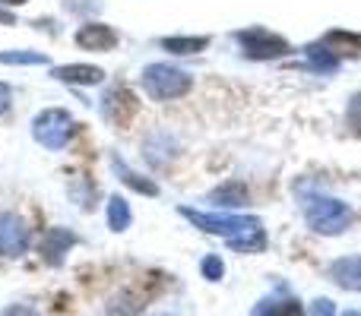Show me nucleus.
<instances>
[{"label": "nucleus", "mask_w": 361, "mask_h": 316, "mask_svg": "<svg viewBox=\"0 0 361 316\" xmlns=\"http://www.w3.org/2000/svg\"><path fill=\"white\" fill-rule=\"evenodd\" d=\"M180 215H187L197 228L209 231V234H222V237H235L241 231L260 228L257 218H235V215H206V212H193V209H180Z\"/></svg>", "instance_id": "nucleus-5"}, {"label": "nucleus", "mask_w": 361, "mask_h": 316, "mask_svg": "<svg viewBox=\"0 0 361 316\" xmlns=\"http://www.w3.org/2000/svg\"><path fill=\"white\" fill-rule=\"evenodd\" d=\"M212 203L216 206H225V209H235V206H247L250 193L247 187L241 184V180H228V184H222L219 190H212Z\"/></svg>", "instance_id": "nucleus-13"}, {"label": "nucleus", "mask_w": 361, "mask_h": 316, "mask_svg": "<svg viewBox=\"0 0 361 316\" xmlns=\"http://www.w3.org/2000/svg\"><path fill=\"white\" fill-rule=\"evenodd\" d=\"M352 222V212L339 199H311L307 203V225L317 234H343Z\"/></svg>", "instance_id": "nucleus-2"}, {"label": "nucleus", "mask_w": 361, "mask_h": 316, "mask_svg": "<svg viewBox=\"0 0 361 316\" xmlns=\"http://www.w3.org/2000/svg\"><path fill=\"white\" fill-rule=\"evenodd\" d=\"M143 89L149 99L156 101H171L190 92V76L184 70H175L169 63H149L143 70Z\"/></svg>", "instance_id": "nucleus-1"}, {"label": "nucleus", "mask_w": 361, "mask_h": 316, "mask_svg": "<svg viewBox=\"0 0 361 316\" xmlns=\"http://www.w3.org/2000/svg\"><path fill=\"white\" fill-rule=\"evenodd\" d=\"M137 111H140V101L127 86H118V89H111V92L105 95V114H108L111 124L127 127L133 118H137Z\"/></svg>", "instance_id": "nucleus-7"}, {"label": "nucleus", "mask_w": 361, "mask_h": 316, "mask_svg": "<svg viewBox=\"0 0 361 316\" xmlns=\"http://www.w3.org/2000/svg\"><path fill=\"white\" fill-rule=\"evenodd\" d=\"M4 316H38V313L25 304H16V307H10V310H4Z\"/></svg>", "instance_id": "nucleus-23"}, {"label": "nucleus", "mask_w": 361, "mask_h": 316, "mask_svg": "<svg viewBox=\"0 0 361 316\" xmlns=\"http://www.w3.org/2000/svg\"><path fill=\"white\" fill-rule=\"evenodd\" d=\"M209 44V38L200 35V38H162V48L171 51V54H197Z\"/></svg>", "instance_id": "nucleus-17"}, {"label": "nucleus", "mask_w": 361, "mask_h": 316, "mask_svg": "<svg viewBox=\"0 0 361 316\" xmlns=\"http://www.w3.org/2000/svg\"><path fill=\"white\" fill-rule=\"evenodd\" d=\"M54 80L70 82V86H99L105 80V70L92 67V63H63V67H54Z\"/></svg>", "instance_id": "nucleus-10"}, {"label": "nucleus", "mask_w": 361, "mask_h": 316, "mask_svg": "<svg viewBox=\"0 0 361 316\" xmlns=\"http://www.w3.org/2000/svg\"><path fill=\"white\" fill-rule=\"evenodd\" d=\"M314 48H324V54L330 57H345V54H358L361 51V35H352V32H343V29H333L320 38V44Z\"/></svg>", "instance_id": "nucleus-11"}, {"label": "nucleus", "mask_w": 361, "mask_h": 316, "mask_svg": "<svg viewBox=\"0 0 361 316\" xmlns=\"http://www.w3.org/2000/svg\"><path fill=\"white\" fill-rule=\"evenodd\" d=\"M6 108H10V86H4V82H0V114H4Z\"/></svg>", "instance_id": "nucleus-24"}, {"label": "nucleus", "mask_w": 361, "mask_h": 316, "mask_svg": "<svg viewBox=\"0 0 361 316\" xmlns=\"http://www.w3.org/2000/svg\"><path fill=\"white\" fill-rule=\"evenodd\" d=\"M349 130L355 137H361V92L352 95V101H349Z\"/></svg>", "instance_id": "nucleus-21"}, {"label": "nucleus", "mask_w": 361, "mask_h": 316, "mask_svg": "<svg viewBox=\"0 0 361 316\" xmlns=\"http://www.w3.org/2000/svg\"><path fill=\"white\" fill-rule=\"evenodd\" d=\"M29 250V228L16 215H0V256H23Z\"/></svg>", "instance_id": "nucleus-6"}, {"label": "nucleus", "mask_w": 361, "mask_h": 316, "mask_svg": "<svg viewBox=\"0 0 361 316\" xmlns=\"http://www.w3.org/2000/svg\"><path fill=\"white\" fill-rule=\"evenodd\" d=\"M0 63H48V57L35 54V51H4Z\"/></svg>", "instance_id": "nucleus-19"}, {"label": "nucleus", "mask_w": 361, "mask_h": 316, "mask_svg": "<svg viewBox=\"0 0 361 316\" xmlns=\"http://www.w3.org/2000/svg\"><path fill=\"white\" fill-rule=\"evenodd\" d=\"M108 228L111 231L130 228V209H127V203L121 196H111V203H108Z\"/></svg>", "instance_id": "nucleus-18"}, {"label": "nucleus", "mask_w": 361, "mask_h": 316, "mask_svg": "<svg viewBox=\"0 0 361 316\" xmlns=\"http://www.w3.org/2000/svg\"><path fill=\"white\" fill-rule=\"evenodd\" d=\"M200 269H203V279H209V282H219L225 275V266L219 256H206V260L200 263Z\"/></svg>", "instance_id": "nucleus-20"}, {"label": "nucleus", "mask_w": 361, "mask_h": 316, "mask_svg": "<svg viewBox=\"0 0 361 316\" xmlns=\"http://www.w3.org/2000/svg\"><path fill=\"white\" fill-rule=\"evenodd\" d=\"M345 316H361V313H355V310H352V313H345Z\"/></svg>", "instance_id": "nucleus-27"}, {"label": "nucleus", "mask_w": 361, "mask_h": 316, "mask_svg": "<svg viewBox=\"0 0 361 316\" xmlns=\"http://www.w3.org/2000/svg\"><path fill=\"white\" fill-rule=\"evenodd\" d=\"M330 279L345 291H361V256H343L330 266Z\"/></svg>", "instance_id": "nucleus-12"}, {"label": "nucleus", "mask_w": 361, "mask_h": 316, "mask_svg": "<svg viewBox=\"0 0 361 316\" xmlns=\"http://www.w3.org/2000/svg\"><path fill=\"white\" fill-rule=\"evenodd\" d=\"M311 316H336V307H333V301L320 298V301H314V307H311Z\"/></svg>", "instance_id": "nucleus-22"}, {"label": "nucleus", "mask_w": 361, "mask_h": 316, "mask_svg": "<svg viewBox=\"0 0 361 316\" xmlns=\"http://www.w3.org/2000/svg\"><path fill=\"white\" fill-rule=\"evenodd\" d=\"M76 44L102 54V51L118 48V32L105 23H86V25H80V32H76Z\"/></svg>", "instance_id": "nucleus-9"}, {"label": "nucleus", "mask_w": 361, "mask_h": 316, "mask_svg": "<svg viewBox=\"0 0 361 316\" xmlns=\"http://www.w3.org/2000/svg\"><path fill=\"white\" fill-rule=\"evenodd\" d=\"M114 168H118V171H121V180H124L127 187H133V190H137V193H143V196H156V193H159V187L152 184V180H146V177H140V174H133L130 168L124 165V161H118V158H114Z\"/></svg>", "instance_id": "nucleus-16"}, {"label": "nucleus", "mask_w": 361, "mask_h": 316, "mask_svg": "<svg viewBox=\"0 0 361 316\" xmlns=\"http://www.w3.org/2000/svg\"><path fill=\"white\" fill-rule=\"evenodd\" d=\"M76 244V234L70 228H48L42 234V244H38V250H42V260L48 263V266H61L63 256L70 253V247Z\"/></svg>", "instance_id": "nucleus-8"}, {"label": "nucleus", "mask_w": 361, "mask_h": 316, "mask_svg": "<svg viewBox=\"0 0 361 316\" xmlns=\"http://www.w3.org/2000/svg\"><path fill=\"white\" fill-rule=\"evenodd\" d=\"M228 247H231V250H238V253H257V250L267 247V234H263V228L241 231V234L228 237Z\"/></svg>", "instance_id": "nucleus-14"}, {"label": "nucleus", "mask_w": 361, "mask_h": 316, "mask_svg": "<svg viewBox=\"0 0 361 316\" xmlns=\"http://www.w3.org/2000/svg\"><path fill=\"white\" fill-rule=\"evenodd\" d=\"M254 316H305L301 304L295 298H282V301H263L254 310Z\"/></svg>", "instance_id": "nucleus-15"}, {"label": "nucleus", "mask_w": 361, "mask_h": 316, "mask_svg": "<svg viewBox=\"0 0 361 316\" xmlns=\"http://www.w3.org/2000/svg\"><path fill=\"white\" fill-rule=\"evenodd\" d=\"M0 4H6V6H19V4H25V0H0Z\"/></svg>", "instance_id": "nucleus-26"}, {"label": "nucleus", "mask_w": 361, "mask_h": 316, "mask_svg": "<svg viewBox=\"0 0 361 316\" xmlns=\"http://www.w3.org/2000/svg\"><path fill=\"white\" fill-rule=\"evenodd\" d=\"M235 38L241 42L244 54L250 57V61H273V57H282L288 54V42L282 35H273L269 29H263V25H250V29H241L235 32Z\"/></svg>", "instance_id": "nucleus-3"}, {"label": "nucleus", "mask_w": 361, "mask_h": 316, "mask_svg": "<svg viewBox=\"0 0 361 316\" xmlns=\"http://www.w3.org/2000/svg\"><path fill=\"white\" fill-rule=\"evenodd\" d=\"M32 133H35V139L42 146H48V149H63V146L70 143V137L76 133V124L70 120L67 111H57V108H51V111H42L35 118V124H32Z\"/></svg>", "instance_id": "nucleus-4"}, {"label": "nucleus", "mask_w": 361, "mask_h": 316, "mask_svg": "<svg viewBox=\"0 0 361 316\" xmlns=\"http://www.w3.org/2000/svg\"><path fill=\"white\" fill-rule=\"evenodd\" d=\"M0 25H16V16L10 10H0Z\"/></svg>", "instance_id": "nucleus-25"}]
</instances>
